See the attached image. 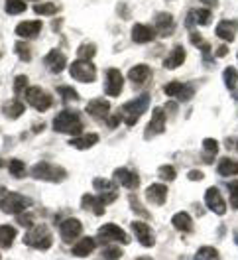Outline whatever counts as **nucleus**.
I'll use <instances>...</instances> for the list:
<instances>
[{
    "label": "nucleus",
    "instance_id": "obj_52",
    "mask_svg": "<svg viewBox=\"0 0 238 260\" xmlns=\"http://www.w3.org/2000/svg\"><path fill=\"white\" fill-rule=\"evenodd\" d=\"M226 53H228V48H226V46H221V48L217 49V57H224Z\"/></svg>",
    "mask_w": 238,
    "mask_h": 260
},
{
    "label": "nucleus",
    "instance_id": "obj_15",
    "mask_svg": "<svg viewBox=\"0 0 238 260\" xmlns=\"http://www.w3.org/2000/svg\"><path fill=\"white\" fill-rule=\"evenodd\" d=\"M44 63L48 65L51 73H61L65 69V65H67V57L59 49H51L48 55L44 57Z\"/></svg>",
    "mask_w": 238,
    "mask_h": 260
},
{
    "label": "nucleus",
    "instance_id": "obj_47",
    "mask_svg": "<svg viewBox=\"0 0 238 260\" xmlns=\"http://www.w3.org/2000/svg\"><path fill=\"white\" fill-rule=\"evenodd\" d=\"M28 77H26V75H18L16 79H14V91H16V93H22V91H24V89H28Z\"/></svg>",
    "mask_w": 238,
    "mask_h": 260
},
{
    "label": "nucleus",
    "instance_id": "obj_32",
    "mask_svg": "<svg viewBox=\"0 0 238 260\" xmlns=\"http://www.w3.org/2000/svg\"><path fill=\"white\" fill-rule=\"evenodd\" d=\"M95 53H96V46H95V44H91V42L81 44L79 49H77L79 59H85V61H91V59L95 57Z\"/></svg>",
    "mask_w": 238,
    "mask_h": 260
},
{
    "label": "nucleus",
    "instance_id": "obj_29",
    "mask_svg": "<svg viewBox=\"0 0 238 260\" xmlns=\"http://www.w3.org/2000/svg\"><path fill=\"white\" fill-rule=\"evenodd\" d=\"M16 239V229L10 225H0V246L2 248H10Z\"/></svg>",
    "mask_w": 238,
    "mask_h": 260
},
{
    "label": "nucleus",
    "instance_id": "obj_43",
    "mask_svg": "<svg viewBox=\"0 0 238 260\" xmlns=\"http://www.w3.org/2000/svg\"><path fill=\"white\" fill-rule=\"evenodd\" d=\"M130 207H132V211L138 213L140 217H144V219H150V213L146 211L142 205H140V201L136 199V195H130Z\"/></svg>",
    "mask_w": 238,
    "mask_h": 260
},
{
    "label": "nucleus",
    "instance_id": "obj_1",
    "mask_svg": "<svg viewBox=\"0 0 238 260\" xmlns=\"http://www.w3.org/2000/svg\"><path fill=\"white\" fill-rule=\"evenodd\" d=\"M150 107V95L148 93H144L140 97L132 99V101H128L126 105H122V109H120V116H122V120L126 122L128 126H134L136 122H138V118L146 113V109Z\"/></svg>",
    "mask_w": 238,
    "mask_h": 260
},
{
    "label": "nucleus",
    "instance_id": "obj_11",
    "mask_svg": "<svg viewBox=\"0 0 238 260\" xmlns=\"http://www.w3.org/2000/svg\"><path fill=\"white\" fill-rule=\"evenodd\" d=\"M59 233H61V239H63L65 243H73L77 237H81L83 225L77 219H65L63 223L59 225Z\"/></svg>",
    "mask_w": 238,
    "mask_h": 260
},
{
    "label": "nucleus",
    "instance_id": "obj_24",
    "mask_svg": "<svg viewBox=\"0 0 238 260\" xmlns=\"http://www.w3.org/2000/svg\"><path fill=\"white\" fill-rule=\"evenodd\" d=\"M183 61H185V49L181 48V46H175L174 51H169V55L163 59V67L165 69H175Z\"/></svg>",
    "mask_w": 238,
    "mask_h": 260
},
{
    "label": "nucleus",
    "instance_id": "obj_46",
    "mask_svg": "<svg viewBox=\"0 0 238 260\" xmlns=\"http://www.w3.org/2000/svg\"><path fill=\"white\" fill-rule=\"evenodd\" d=\"M57 91H59V95H63L67 101H77V99H79V93H77L75 89H71V87H59Z\"/></svg>",
    "mask_w": 238,
    "mask_h": 260
},
{
    "label": "nucleus",
    "instance_id": "obj_16",
    "mask_svg": "<svg viewBox=\"0 0 238 260\" xmlns=\"http://www.w3.org/2000/svg\"><path fill=\"white\" fill-rule=\"evenodd\" d=\"M146 199L152 203V205H163L165 199H167V187L163 183H154L146 189Z\"/></svg>",
    "mask_w": 238,
    "mask_h": 260
},
{
    "label": "nucleus",
    "instance_id": "obj_36",
    "mask_svg": "<svg viewBox=\"0 0 238 260\" xmlns=\"http://www.w3.org/2000/svg\"><path fill=\"white\" fill-rule=\"evenodd\" d=\"M93 185H95V189L98 193L116 189V181H111V179H105V178H96L95 181H93Z\"/></svg>",
    "mask_w": 238,
    "mask_h": 260
},
{
    "label": "nucleus",
    "instance_id": "obj_51",
    "mask_svg": "<svg viewBox=\"0 0 238 260\" xmlns=\"http://www.w3.org/2000/svg\"><path fill=\"white\" fill-rule=\"evenodd\" d=\"M205 176H203V172H199V170H193V172H189V179L191 181H199V179H203Z\"/></svg>",
    "mask_w": 238,
    "mask_h": 260
},
{
    "label": "nucleus",
    "instance_id": "obj_14",
    "mask_svg": "<svg viewBox=\"0 0 238 260\" xmlns=\"http://www.w3.org/2000/svg\"><path fill=\"white\" fill-rule=\"evenodd\" d=\"M132 231H134V235H136V239L140 241L142 246H154V231L150 225H146L144 221H134L132 223Z\"/></svg>",
    "mask_w": 238,
    "mask_h": 260
},
{
    "label": "nucleus",
    "instance_id": "obj_3",
    "mask_svg": "<svg viewBox=\"0 0 238 260\" xmlns=\"http://www.w3.org/2000/svg\"><path fill=\"white\" fill-rule=\"evenodd\" d=\"M24 243L28 246L38 248V250H48L53 244V237L46 225H33V227H30V233H26Z\"/></svg>",
    "mask_w": 238,
    "mask_h": 260
},
{
    "label": "nucleus",
    "instance_id": "obj_48",
    "mask_svg": "<svg viewBox=\"0 0 238 260\" xmlns=\"http://www.w3.org/2000/svg\"><path fill=\"white\" fill-rule=\"evenodd\" d=\"M32 217L30 215H24V213H20L18 215V225H22V227H33L32 225Z\"/></svg>",
    "mask_w": 238,
    "mask_h": 260
},
{
    "label": "nucleus",
    "instance_id": "obj_39",
    "mask_svg": "<svg viewBox=\"0 0 238 260\" xmlns=\"http://www.w3.org/2000/svg\"><path fill=\"white\" fill-rule=\"evenodd\" d=\"M193 16L197 18L195 22H197L199 26H209V24H211V20H213V14H211V10H207V8L195 10V12H193Z\"/></svg>",
    "mask_w": 238,
    "mask_h": 260
},
{
    "label": "nucleus",
    "instance_id": "obj_9",
    "mask_svg": "<svg viewBox=\"0 0 238 260\" xmlns=\"http://www.w3.org/2000/svg\"><path fill=\"white\" fill-rule=\"evenodd\" d=\"M122 87H124V77H122V73H120L118 69L111 67V69L107 71V75H105V91H107V95L118 97V95L122 93Z\"/></svg>",
    "mask_w": 238,
    "mask_h": 260
},
{
    "label": "nucleus",
    "instance_id": "obj_21",
    "mask_svg": "<svg viewBox=\"0 0 238 260\" xmlns=\"http://www.w3.org/2000/svg\"><path fill=\"white\" fill-rule=\"evenodd\" d=\"M85 111L91 114V116H95V118H105L109 111H111V105H109V101H105V99H93L87 107H85Z\"/></svg>",
    "mask_w": 238,
    "mask_h": 260
},
{
    "label": "nucleus",
    "instance_id": "obj_12",
    "mask_svg": "<svg viewBox=\"0 0 238 260\" xmlns=\"http://www.w3.org/2000/svg\"><path fill=\"white\" fill-rule=\"evenodd\" d=\"M205 203L207 207L217 215H224L226 213V205H224V199H222L221 191L217 187H209L205 193Z\"/></svg>",
    "mask_w": 238,
    "mask_h": 260
},
{
    "label": "nucleus",
    "instance_id": "obj_2",
    "mask_svg": "<svg viewBox=\"0 0 238 260\" xmlns=\"http://www.w3.org/2000/svg\"><path fill=\"white\" fill-rule=\"evenodd\" d=\"M53 130L55 132H63V134H73L79 136L83 130V122H81L79 114L73 111H61L53 118Z\"/></svg>",
    "mask_w": 238,
    "mask_h": 260
},
{
    "label": "nucleus",
    "instance_id": "obj_8",
    "mask_svg": "<svg viewBox=\"0 0 238 260\" xmlns=\"http://www.w3.org/2000/svg\"><path fill=\"white\" fill-rule=\"evenodd\" d=\"M98 241L100 243H107V241H116V243H122V244H128V235L122 231V229L118 227V225H114V223H107V225H103V227L98 229Z\"/></svg>",
    "mask_w": 238,
    "mask_h": 260
},
{
    "label": "nucleus",
    "instance_id": "obj_28",
    "mask_svg": "<svg viewBox=\"0 0 238 260\" xmlns=\"http://www.w3.org/2000/svg\"><path fill=\"white\" fill-rule=\"evenodd\" d=\"M172 225H174L177 231L189 233L191 229H193V221H191V217L187 215V213L181 211V213H175V215H174V219H172Z\"/></svg>",
    "mask_w": 238,
    "mask_h": 260
},
{
    "label": "nucleus",
    "instance_id": "obj_37",
    "mask_svg": "<svg viewBox=\"0 0 238 260\" xmlns=\"http://www.w3.org/2000/svg\"><path fill=\"white\" fill-rule=\"evenodd\" d=\"M183 89H185V85L183 83H179V81H172V83H167L165 87H163V93L167 95V97H174L177 99L181 93H183Z\"/></svg>",
    "mask_w": 238,
    "mask_h": 260
},
{
    "label": "nucleus",
    "instance_id": "obj_42",
    "mask_svg": "<svg viewBox=\"0 0 238 260\" xmlns=\"http://www.w3.org/2000/svg\"><path fill=\"white\" fill-rule=\"evenodd\" d=\"M120 256H122V250L118 246H107L103 250V258L105 260H120Z\"/></svg>",
    "mask_w": 238,
    "mask_h": 260
},
{
    "label": "nucleus",
    "instance_id": "obj_5",
    "mask_svg": "<svg viewBox=\"0 0 238 260\" xmlns=\"http://www.w3.org/2000/svg\"><path fill=\"white\" fill-rule=\"evenodd\" d=\"M32 205V199L24 197L20 193H6L0 199V209L6 215H20Z\"/></svg>",
    "mask_w": 238,
    "mask_h": 260
},
{
    "label": "nucleus",
    "instance_id": "obj_38",
    "mask_svg": "<svg viewBox=\"0 0 238 260\" xmlns=\"http://www.w3.org/2000/svg\"><path fill=\"white\" fill-rule=\"evenodd\" d=\"M203 150L209 154V156H207V164H211L213 156H217V152H219V142L213 140V138H205V140H203Z\"/></svg>",
    "mask_w": 238,
    "mask_h": 260
},
{
    "label": "nucleus",
    "instance_id": "obj_49",
    "mask_svg": "<svg viewBox=\"0 0 238 260\" xmlns=\"http://www.w3.org/2000/svg\"><path fill=\"white\" fill-rule=\"evenodd\" d=\"M193 93H195V91H193V87H185V89H183V93H181V95H179L177 99L185 103V101H189V99L193 97Z\"/></svg>",
    "mask_w": 238,
    "mask_h": 260
},
{
    "label": "nucleus",
    "instance_id": "obj_41",
    "mask_svg": "<svg viewBox=\"0 0 238 260\" xmlns=\"http://www.w3.org/2000/svg\"><path fill=\"white\" fill-rule=\"evenodd\" d=\"M14 49H16L18 57H20L22 61H30V59H32V51H30V48H28L24 42H18L16 46H14Z\"/></svg>",
    "mask_w": 238,
    "mask_h": 260
},
{
    "label": "nucleus",
    "instance_id": "obj_18",
    "mask_svg": "<svg viewBox=\"0 0 238 260\" xmlns=\"http://www.w3.org/2000/svg\"><path fill=\"white\" fill-rule=\"evenodd\" d=\"M154 26H156V32L159 36H169V34L174 32L175 24H174V16L169 14V12H159L156 20H154Z\"/></svg>",
    "mask_w": 238,
    "mask_h": 260
},
{
    "label": "nucleus",
    "instance_id": "obj_27",
    "mask_svg": "<svg viewBox=\"0 0 238 260\" xmlns=\"http://www.w3.org/2000/svg\"><path fill=\"white\" fill-rule=\"evenodd\" d=\"M217 172L221 174L222 178H230V176H238V162L236 160H230V158H222L219 166H217Z\"/></svg>",
    "mask_w": 238,
    "mask_h": 260
},
{
    "label": "nucleus",
    "instance_id": "obj_35",
    "mask_svg": "<svg viewBox=\"0 0 238 260\" xmlns=\"http://www.w3.org/2000/svg\"><path fill=\"white\" fill-rule=\"evenodd\" d=\"M195 260H221V258H219L217 248H213V246H203V248L197 250Z\"/></svg>",
    "mask_w": 238,
    "mask_h": 260
},
{
    "label": "nucleus",
    "instance_id": "obj_17",
    "mask_svg": "<svg viewBox=\"0 0 238 260\" xmlns=\"http://www.w3.org/2000/svg\"><path fill=\"white\" fill-rule=\"evenodd\" d=\"M156 34L158 32L154 28H150L146 24H134V28H132V42H136V44H148V42H152L156 38Z\"/></svg>",
    "mask_w": 238,
    "mask_h": 260
},
{
    "label": "nucleus",
    "instance_id": "obj_6",
    "mask_svg": "<svg viewBox=\"0 0 238 260\" xmlns=\"http://www.w3.org/2000/svg\"><path fill=\"white\" fill-rule=\"evenodd\" d=\"M69 75L79 83H93L96 77V69L91 61H85V59H77L69 65Z\"/></svg>",
    "mask_w": 238,
    "mask_h": 260
},
{
    "label": "nucleus",
    "instance_id": "obj_53",
    "mask_svg": "<svg viewBox=\"0 0 238 260\" xmlns=\"http://www.w3.org/2000/svg\"><path fill=\"white\" fill-rule=\"evenodd\" d=\"M201 4H207V6H219V0H201Z\"/></svg>",
    "mask_w": 238,
    "mask_h": 260
},
{
    "label": "nucleus",
    "instance_id": "obj_26",
    "mask_svg": "<svg viewBox=\"0 0 238 260\" xmlns=\"http://www.w3.org/2000/svg\"><path fill=\"white\" fill-rule=\"evenodd\" d=\"M150 75H152V69L146 63L134 65V67L128 71V79H132L134 83H144Z\"/></svg>",
    "mask_w": 238,
    "mask_h": 260
},
{
    "label": "nucleus",
    "instance_id": "obj_33",
    "mask_svg": "<svg viewBox=\"0 0 238 260\" xmlns=\"http://www.w3.org/2000/svg\"><path fill=\"white\" fill-rule=\"evenodd\" d=\"M222 79H224V85L226 89H236V83H238V71L234 67H226L224 73H222Z\"/></svg>",
    "mask_w": 238,
    "mask_h": 260
},
{
    "label": "nucleus",
    "instance_id": "obj_40",
    "mask_svg": "<svg viewBox=\"0 0 238 260\" xmlns=\"http://www.w3.org/2000/svg\"><path fill=\"white\" fill-rule=\"evenodd\" d=\"M8 168H10V174H12L14 178H24V176H26V166H24L22 160H10Z\"/></svg>",
    "mask_w": 238,
    "mask_h": 260
},
{
    "label": "nucleus",
    "instance_id": "obj_10",
    "mask_svg": "<svg viewBox=\"0 0 238 260\" xmlns=\"http://www.w3.org/2000/svg\"><path fill=\"white\" fill-rule=\"evenodd\" d=\"M112 178H114V181H116L118 185L128 187V189H136V187L140 185V178H138V174L130 172V170H126V168H116V170H114V174H112Z\"/></svg>",
    "mask_w": 238,
    "mask_h": 260
},
{
    "label": "nucleus",
    "instance_id": "obj_44",
    "mask_svg": "<svg viewBox=\"0 0 238 260\" xmlns=\"http://www.w3.org/2000/svg\"><path fill=\"white\" fill-rule=\"evenodd\" d=\"M159 178L165 179V181H174L175 176H177V172H175V168H172V166H161L159 168Z\"/></svg>",
    "mask_w": 238,
    "mask_h": 260
},
{
    "label": "nucleus",
    "instance_id": "obj_55",
    "mask_svg": "<svg viewBox=\"0 0 238 260\" xmlns=\"http://www.w3.org/2000/svg\"><path fill=\"white\" fill-rule=\"evenodd\" d=\"M0 166H2V164H0Z\"/></svg>",
    "mask_w": 238,
    "mask_h": 260
},
{
    "label": "nucleus",
    "instance_id": "obj_25",
    "mask_svg": "<svg viewBox=\"0 0 238 260\" xmlns=\"http://www.w3.org/2000/svg\"><path fill=\"white\" fill-rule=\"evenodd\" d=\"M98 142V134H83V136H75L69 140V146L77 148V150H87V148L95 146Z\"/></svg>",
    "mask_w": 238,
    "mask_h": 260
},
{
    "label": "nucleus",
    "instance_id": "obj_31",
    "mask_svg": "<svg viewBox=\"0 0 238 260\" xmlns=\"http://www.w3.org/2000/svg\"><path fill=\"white\" fill-rule=\"evenodd\" d=\"M33 12L36 14H44V16H53V14L59 12V6L55 2H42V4L33 6Z\"/></svg>",
    "mask_w": 238,
    "mask_h": 260
},
{
    "label": "nucleus",
    "instance_id": "obj_45",
    "mask_svg": "<svg viewBox=\"0 0 238 260\" xmlns=\"http://www.w3.org/2000/svg\"><path fill=\"white\" fill-rule=\"evenodd\" d=\"M228 191H230V203H232V207L238 209V179H234L232 183H228Z\"/></svg>",
    "mask_w": 238,
    "mask_h": 260
},
{
    "label": "nucleus",
    "instance_id": "obj_4",
    "mask_svg": "<svg viewBox=\"0 0 238 260\" xmlns=\"http://www.w3.org/2000/svg\"><path fill=\"white\" fill-rule=\"evenodd\" d=\"M30 174H32L36 179H42V181H53V183L63 181L65 176H67V172H65L63 168H57V166H53V164H49V162H38L32 168V172H30Z\"/></svg>",
    "mask_w": 238,
    "mask_h": 260
},
{
    "label": "nucleus",
    "instance_id": "obj_22",
    "mask_svg": "<svg viewBox=\"0 0 238 260\" xmlns=\"http://www.w3.org/2000/svg\"><path fill=\"white\" fill-rule=\"evenodd\" d=\"M42 30V22H38V20H30V22H22V24H18L16 26V36L20 38H36L38 34Z\"/></svg>",
    "mask_w": 238,
    "mask_h": 260
},
{
    "label": "nucleus",
    "instance_id": "obj_30",
    "mask_svg": "<svg viewBox=\"0 0 238 260\" xmlns=\"http://www.w3.org/2000/svg\"><path fill=\"white\" fill-rule=\"evenodd\" d=\"M2 113L6 114L8 118H18L20 114H24V105L18 103V101H10V103H6L2 107Z\"/></svg>",
    "mask_w": 238,
    "mask_h": 260
},
{
    "label": "nucleus",
    "instance_id": "obj_54",
    "mask_svg": "<svg viewBox=\"0 0 238 260\" xmlns=\"http://www.w3.org/2000/svg\"><path fill=\"white\" fill-rule=\"evenodd\" d=\"M226 142H232V144H236V146H234V148H236V150H238V140H236V138H228Z\"/></svg>",
    "mask_w": 238,
    "mask_h": 260
},
{
    "label": "nucleus",
    "instance_id": "obj_7",
    "mask_svg": "<svg viewBox=\"0 0 238 260\" xmlns=\"http://www.w3.org/2000/svg\"><path fill=\"white\" fill-rule=\"evenodd\" d=\"M24 97H26V101H28V105H32L38 113L48 111L49 107L53 105L51 95L46 93L44 89H40V87H28V89H26V93H24Z\"/></svg>",
    "mask_w": 238,
    "mask_h": 260
},
{
    "label": "nucleus",
    "instance_id": "obj_19",
    "mask_svg": "<svg viewBox=\"0 0 238 260\" xmlns=\"http://www.w3.org/2000/svg\"><path fill=\"white\" fill-rule=\"evenodd\" d=\"M238 32L236 20H221L217 26V38H221L224 42H232Z\"/></svg>",
    "mask_w": 238,
    "mask_h": 260
},
{
    "label": "nucleus",
    "instance_id": "obj_23",
    "mask_svg": "<svg viewBox=\"0 0 238 260\" xmlns=\"http://www.w3.org/2000/svg\"><path fill=\"white\" fill-rule=\"evenodd\" d=\"M95 246H96L95 239L85 237V239H81V241H77V243H75V246H73V256H79V258H83V256H89V254L95 250Z\"/></svg>",
    "mask_w": 238,
    "mask_h": 260
},
{
    "label": "nucleus",
    "instance_id": "obj_20",
    "mask_svg": "<svg viewBox=\"0 0 238 260\" xmlns=\"http://www.w3.org/2000/svg\"><path fill=\"white\" fill-rule=\"evenodd\" d=\"M81 207L87 209V211H93L95 215H103L105 213V201L98 197V195H91V193H85L83 199H81Z\"/></svg>",
    "mask_w": 238,
    "mask_h": 260
},
{
    "label": "nucleus",
    "instance_id": "obj_50",
    "mask_svg": "<svg viewBox=\"0 0 238 260\" xmlns=\"http://www.w3.org/2000/svg\"><path fill=\"white\" fill-rule=\"evenodd\" d=\"M191 44L193 46H197V48H201L205 42H203V38L199 36V34H195V32H191Z\"/></svg>",
    "mask_w": 238,
    "mask_h": 260
},
{
    "label": "nucleus",
    "instance_id": "obj_13",
    "mask_svg": "<svg viewBox=\"0 0 238 260\" xmlns=\"http://www.w3.org/2000/svg\"><path fill=\"white\" fill-rule=\"evenodd\" d=\"M165 130V114H163V109H154V114H152V120L150 124L146 126V138L150 140L152 136H158Z\"/></svg>",
    "mask_w": 238,
    "mask_h": 260
},
{
    "label": "nucleus",
    "instance_id": "obj_34",
    "mask_svg": "<svg viewBox=\"0 0 238 260\" xmlns=\"http://www.w3.org/2000/svg\"><path fill=\"white\" fill-rule=\"evenodd\" d=\"M6 14H12V16H16V14H22L24 10H26V2L24 0H6Z\"/></svg>",
    "mask_w": 238,
    "mask_h": 260
}]
</instances>
